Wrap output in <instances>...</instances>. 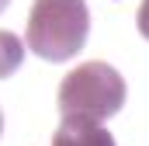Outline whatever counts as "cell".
<instances>
[{"mask_svg": "<svg viewBox=\"0 0 149 146\" xmlns=\"http://www.w3.org/2000/svg\"><path fill=\"white\" fill-rule=\"evenodd\" d=\"M7 4H10V0H0V14H3V11H7Z\"/></svg>", "mask_w": 149, "mask_h": 146, "instance_id": "cell-6", "label": "cell"}, {"mask_svg": "<svg viewBox=\"0 0 149 146\" xmlns=\"http://www.w3.org/2000/svg\"><path fill=\"white\" fill-rule=\"evenodd\" d=\"M135 25H139V35L149 38V0H142V7H139V14H135Z\"/></svg>", "mask_w": 149, "mask_h": 146, "instance_id": "cell-5", "label": "cell"}, {"mask_svg": "<svg viewBox=\"0 0 149 146\" xmlns=\"http://www.w3.org/2000/svg\"><path fill=\"white\" fill-rule=\"evenodd\" d=\"M87 32H90V11L83 0H35L24 42L42 59L66 63L87 45Z\"/></svg>", "mask_w": 149, "mask_h": 146, "instance_id": "cell-1", "label": "cell"}, {"mask_svg": "<svg viewBox=\"0 0 149 146\" xmlns=\"http://www.w3.org/2000/svg\"><path fill=\"white\" fill-rule=\"evenodd\" d=\"M52 146H118V143L94 118H63L52 136Z\"/></svg>", "mask_w": 149, "mask_h": 146, "instance_id": "cell-3", "label": "cell"}, {"mask_svg": "<svg viewBox=\"0 0 149 146\" xmlns=\"http://www.w3.org/2000/svg\"><path fill=\"white\" fill-rule=\"evenodd\" d=\"M128 98V87H125V77L114 70L111 63H101V59H90L83 66H76L63 77L59 84V111L63 118H94V122H104L121 111Z\"/></svg>", "mask_w": 149, "mask_h": 146, "instance_id": "cell-2", "label": "cell"}, {"mask_svg": "<svg viewBox=\"0 0 149 146\" xmlns=\"http://www.w3.org/2000/svg\"><path fill=\"white\" fill-rule=\"evenodd\" d=\"M21 59H24V38H17L14 32H0V80H7L17 70Z\"/></svg>", "mask_w": 149, "mask_h": 146, "instance_id": "cell-4", "label": "cell"}, {"mask_svg": "<svg viewBox=\"0 0 149 146\" xmlns=\"http://www.w3.org/2000/svg\"><path fill=\"white\" fill-rule=\"evenodd\" d=\"M0 132H3V111H0Z\"/></svg>", "mask_w": 149, "mask_h": 146, "instance_id": "cell-7", "label": "cell"}]
</instances>
